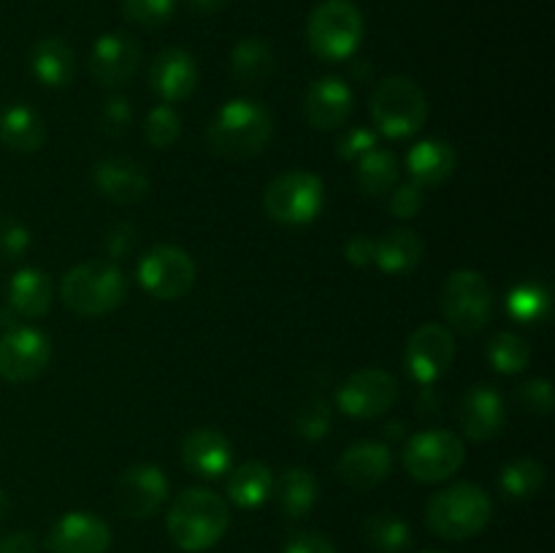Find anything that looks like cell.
I'll list each match as a JSON object with an SVG mask.
<instances>
[{
    "instance_id": "cell-34",
    "label": "cell",
    "mask_w": 555,
    "mask_h": 553,
    "mask_svg": "<svg viewBox=\"0 0 555 553\" xmlns=\"http://www.w3.org/2000/svg\"><path fill=\"white\" fill-rule=\"evenodd\" d=\"M499 483L507 499H531L545 486V466L537 459H518L504 466Z\"/></svg>"
},
{
    "instance_id": "cell-13",
    "label": "cell",
    "mask_w": 555,
    "mask_h": 553,
    "mask_svg": "<svg viewBox=\"0 0 555 553\" xmlns=\"http://www.w3.org/2000/svg\"><path fill=\"white\" fill-rule=\"evenodd\" d=\"M168 477L155 464H133L119 475L114 502L125 518H152L166 504Z\"/></svg>"
},
{
    "instance_id": "cell-2",
    "label": "cell",
    "mask_w": 555,
    "mask_h": 553,
    "mask_svg": "<svg viewBox=\"0 0 555 553\" xmlns=\"http://www.w3.org/2000/svg\"><path fill=\"white\" fill-rule=\"evenodd\" d=\"M231 524L228 504L209 488H188L168 510V535L182 551L201 553L215 548Z\"/></svg>"
},
{
    "instance_id": "cell-28",
    "label": "cell",
    "mask_w": 555,
    "mask_h": 553,
    "mask_svg": "<svg viewBox=\"0 0 555 553\" xmlns=\"http://www.w3.org/2000/svg\"><path fill=\"white\" fill-rule=\"evenodd\" d=\"M276 68L274 52L263 38H242L231 52V74L242 87H260Z\"/></svg>"
},
{
    "instance_id": "cell-9",
    "label": "cell",
    "mask_w": 555,
    "mask_h": 553,
    "mask_svg": "<svg viewBox=\"0 0 555 553\" xmlns=\"http://www.w3.org/2000/svg\"><path fill=\"white\" fill-rule=\"evenodd\" d=\"M491 309L493 293L480 271L461 269L450 274L442 293V312L455 331L477 334L480 329H486Z\"/></svg>"
},
{
    "instance_id": "cell-11",
    "label": "cell",
    "mask_w": 555,
    "mask_h": 553,
    "mask_svg": "<svg viewBox=\"0 0 555 553\" xmlns=\"http://www.w3.org/2000/svg\"><path fill=\"white\" fill-rule=\"evenodd\" d=\"M399 399V383L385 369H361L341 383L336 404L350 417L385 415Z\"/></svg>"
},
{
    "instance_id": "cell-10",
    "label": "cell",
    "mask_w": 555,
    "mask_h": 553,
    "mask_svg": "<svg viewBox=\"0 0 555 553\" xmlns=\"http://www.w3.org/2000/svg\"><path fill=\"white\" fill-rule=\"evenodd\" d=\"M195 276H198L195 260L173 244H157L139 263L141 287L160 301H177L188 296L195 285Z\"/></svg>"
},
{
    "instance_id": "cell-19",
    "label": "cell",
    "mask_w": 555,
    "mask_h": 553,
    "mask_svg": "<svg viewBox=\"0 0 555 553\" xmlns=\"http://www.w3.org/2000/svg\"><path fill=\"white\" fill-rule=\"evenodd\" d=\"M390 466H393V455H390L388 445L363 439V442L350 445L341 453L336 470H339V477L347 486L369 491V488H377L390 475Z\"/></svg>"
},
{
    "instance_id": "cell-14",
    "label": "cell",
    "mask_w": 555,
    "mask_h": 553,
    "mask_svg": "<svg viewBox=\"0 0 555 553\" xmlns=\"http://www.w3.org/2000/svg\"><path fill=\"white\" fill-rule=\"evenodd\" d=\"M455 358V339L442 323H426L410 336L404 350V363L412 380L431 385L442 377Z\"/></svg>"
},
{
    "instance_id": "cell-23",
    "label": "cell",
    "mask_w": 555,
    "mask_h": 553,
    "mask_svg": "<svg viewBox=\"0 0 555 553\" xmlns=\"http://www.w3.org/2000/svg\"><path fill=\"white\" fill-rule=\"evenodd\" d=\"M455 163H459L455 150L442 139L421 141L406 155V168L421 188H437V184L448 182L455 171Z\"/></svg>"
},
{
    "instance_id": "cell-16",
    "label": "cell",
    "mask_w": 555,
    "mask_h": 553,
    "mask_svg": "<svg viewBox=\"0 0 555 553\" xmlns=\"http://www.w3.org/2000/svg\"><path fill=\"white\" fill-rule=\"evenodd\" d=\"M112 545V529L92 513H68L52 526L47 548L52 553H106Z\"/></svg>"
},
{
    "instance_id": "cell-26",
    "label": "cell",
    "mask_w": 555,
    "mask_h": 553,
    "mask_svg": "<svg viewBox=\"0 0 555 553\" xmlns=\"http://www.w3.org/2000/svg\"><path fill=\"white\" fill-rule=\"evenodd\" d=\"M423 260V242L410 228H393L374 244V263L388 274H406Z\"/></svg>"
},
{
    "instance_id": "cell-3",
    "label": "cell",
    "mask_w": 555,
    "mask_h": 553,
    "mask_svg": "<svg viewBox=\"0 0 555 553\" xmlns=\"http://www.w3.org/2000/svg\"><path fill=\"white\" fill-rule=\"evenodd\" d=\"M60 293L70 312L81 314V318H98L125 301L128 280H125L122 269L108 260H87V263L74 266L63 276Z\"/></svg>"
},
{
    "instance_id": "cell-18",
    "label": "cell",
    "mask_w": 555,
    "mask_h": 553,
    "mask_svg": "<svg viewBox=\"0 0 555 553\" xmlns=\"http://www.w3.org/2000/svg\"><path fill=\"white\" fill-rule=\"evenodd\" d=\"M92 182L103 198L114 204H133L150 190V177L133 157H106L92 168Z\"/></svg>"
},
{
    "instance_id": "cell-8",
    "label": "cell",
    "mask_w": 555,
    "mask_h": 553,
    "mask_svg": "<svg viewBox=\"0 0 555 553\" xmlns=\"http://www.w3.org/2000/svg\"><path fill=\"white\" fill-rule=\"evenodd\" d=\"M466 459L464 439L448 428L421 432L406 442L404 466L415 480L442 483L461 470Z\"/></svg>"
},
{
    "instance_id": "cell-27",
    "label": "cell",
    "mask_w": 555,
    "mask_h": 553,
    "mask_svg": "<svg viewBox=\"0 0 555 553\" xmlns=\"http://www.w3.org/2000/svg\"><path fill=\"white\" fill-rule=\"evenodd\" d=\"M47 141V125L33 108L9 106L0 112V144L14 152H36Z\"/></svg>"
},
{
    "instance_id": "cell-46",
    "label": "cell",
    "mask_w": 555,
    "mask_h": 553,
    "mask_svg": "<svg viewBox=\"0 0 555 553\" xmlns=\"http://www.w3.org/2000/svg\"><path fill=\"white\" fill-rule=\"evenodd\" d=\"M374 244L377 242H374L372 236H366V233H356L345 247L347 260H350L352 266H358V269L374 263Z\"/></svg>"
},
{
    "instance_id": "cell-37",
    "label": "cell",
    "mask_w": 555,
    "mask_h": 553,
    "mask_svg": "<svg viewBox=\"0 0 555 553\" xmlns=\"http://www.w3.org/2000/svg\"><path fill=\"white\" fill-rule=\"evenodd\" d=\"M331 417H334V412H331L328 401L314 396V399L304 401V404L298 407L296 417H293V428H296L298 437L314 442V439H323L325 434H328Z\"/></svg>"
},
{
    "instance_id": "cell-47",
    "label": "cell",
    "mask_w": 555,
    "mask_h": 553,
    "mask_svg": "<svg viewBox=\"0 0 555 553\" xmlns=\"http://www.w3.org/2000/svg\"><path fill=\"white\" fill-rule=\"evenodd\" d=\"M0 553H38V542L30 531H11L0 537Z\"/></svg>"
},
{
    "instance_id": "cell-5",
    "label": "cell",
    "mask_w": 555,
    "mask_h": 553,
    "mask_svg": "<svg viewBox=\"0 0 555 553\" xmlns=\"http://www.w3.org/2000/svg\"><path fill=\"white\" fill-rule=\"evenodd\" d=\"M363 38V16L350 0H325L312 11L307 25L309 49L320 60H347Z\"/></svg>"
},
{
    "instance_id": "cell-30",
    "label": "cell",
    "mask_w": 555,
    "mask_h": 553,
    "mask_svg": "<svg viewBox=\"0 0 555 553\" xmlns=\"http://www.w3.org/2000/svg\"><path fill=\"white\" fill-rule=\"evenodd\" d=\"M271 491H274V472L263 461H247L228 480V497L244 510H255L269 502Z\"/></svg>"
},
{
    "instance_id": "cell-36",
    "label": "cell",
    "mask_w": 555,
    "mask_h": 553,
    "mask_svg": "<svg viewBox=\"0 0 555 553\" xmlns=\"http://www.w3.org/2000/svg\"><path fill=\"white\" fill-rule=\"evenodd\" d=\"M144 136L155 150H168V146L177 144L179 136H182V117H179L168 103H160V106L152 108L150 117H146Z\"/></svg>"
},
{
    "instance_id": "cell-51",
    "label": "cell",
    "mask_w": 555,
    "mask_h": 553,
    "mask_svg": "<svg viewBox=\"0 0 555 553\" xmlns=\"http://www.w3.org/2000/svg\"><path fill=\"white\" fill-rule=\"evenodd\" d=\"M426 553H437V551H426Z\"/></svg>"
},
{
    "instance_id": "cell-4",
    "label": "cell",
    "mask_w": 555,
    "mask_h": 553,
    "mask_svg": "<svg viewBox=\"0 0 555 553\" xmlns=\"http://www.w3.org/2000/svg\"><path fill=\"white\" fill-rule=\"evenodd\" d=\"M493 504L475 483H455L437 491L428 502L426 520L444 540H469L491 524Z\"/></svg>"
},
{
    "instance_id": "cell-44",
    "label": "cell",
    "mask_w": 555,
    "mask_h": 553,
    "mask_svg": "<svg viewBox=\"0 0 555 553\" xmlns=\"http://www.w3.org/2000/svg\"><path fill=\"white\" fill-rule=\"evenodd\" d=\"M135 239L139 236H135L133 222H117V226L106 233V239H103V247H106L108 258H128L135 249Z\"/></svg>"
},
{
    "instance_id": "cell-45",
    "label": "cell",
    "mask_w": 555,
    "mask_h": 553,
    "mask_svg": "<svg viewBox=\"0 0 555 553\" xmlns=\"http://www.w3.org/2000/svg\"><path fill=\"white\" fill-rule=\"evenodd\" d=\"M285 553H339L328 537L318 535V531H298L287 540Z\"/></svg>"
},
{
    "instance_id": "cell-41",
    "label": "cell",
    "mask_w": 555,
    "mask_h": 553,
    "mask_svg": "<svg viewBox=\"0 0 555 553\" xmlns=\"http://www.w3.org/2000/svg\"><path fill=\"white\" fill-rule=\"evenodd\" d=\"M372 150H377V133H372V130L366 128L347 130V133L336 141V155H339L341 160L350 163L361 160V157Z\"/></svg>"
},
{
    "instance_id": "cell-17",
    "label": "cell",
    "mask_w": 555,
    "mask_h": 553,
    "mask_svg": "<svg viewBox=\"0 0 555 553\" xmlns=\"http://www.w3.org/2000/svg\"><path fill=\"white\" fill-rule=\"evenodd\" d=\"M150 85L166 103L184 101L198 87V65L184 49H163L150 65Z\"/></svg>"
},
{
    "instance_id": "cell-38",
    "label": "cell",
    "mask_w": 555,
    "mask_h": 553,
    "mask_svg": "<svg viewBox=\"0 0 555 553\" xmlns=\"http://www.w3.org/2000/svg\"><path fill=\"white\" fill-rule=\"evenodd\" d=\"M177 11V0H122L125 20L133 25L155 30V27L166 25Z\"/></svg>"
},
{
    "instance_id": "cell-22",
    "label": "cell",
    "mask_w": 555,
    "mask_h": 553,
    "mask_svg": "<svg viewBox=\"0 0 555 553\" xmlns=\"http://www.w3.org/2000/svg\"><path fill=\"white\" fill-rule=\"evenodd\" d=\"M507 421L504 399L488 385H477L461 401V428L475 442H488L496 437Z\"/></svg>"
},
{
    "instance_id": "cell-48",
    "label": "cell",
    "mask_w": 555,
    "mask_h": 553,
    "mask_svg": "<svg viewBox=\"0 0 555 553\" xmlns=\"http://www.w3.org/2000/svg\"><path fill=\"white\" fill-rule=\"evenodd\" d=\"M190 9L198 11V14H217V11L225 9L228 0H188Z\"/></svg>"
},
{
    "instance_id": "cell-39",
    "label": "cell",
    "mask_w": 555,
    "mask_h": 553,
    "mask_svg": "<svg viewBox=\"0 0 555 553\" xmlns=\"http://www.w3.org/2000/svg\"><path fill=\"white\" fill-rule=\"evenodd\" d=\"M27 247H30V231L14 217H3L0 220V260L14 263L27 253Z\"/></svg>"
},
{
    "instance_id": "cell-15",
    "label": "cell",
    "mask_w": 555,
    "mask_h": 553,
    "mask_svg": "<svg viewBox=\"0 0 555 553\" xmlns=\"http://www.w3.org/2000/svg\"><path fill=\"white\" fill-rule=\"evenodd\" d=\"M141 65V47L128 33H106L90 52V74L103 87H122Z\"/></svg>"
},
{
    "instance_id": "cell-33",
    "label": "cell",
    "mask_w": 555,
    "mask_h": 553,
    "mask_svg": "<svg viewBox=\"0 0 555 553\" xmlns=\"http://www.w3.org/2000/svg\"><path fill=\"white\" fill-rule=\"evenodd\" d=\"M488 361L496 372L502 374H518L529 366L531 347L524 336L513 334V331H499L491 342H488Z\"/></svg>"
},
{
    "instance_id": "cell-25",
    "label": "cell",
    "mask_w": 555,
    "mask_h": 553,
    "mask_svg": "<svg viewBox=\"0 0 555 553\" xmlns=\"http://www.w3.org/2000/svg\"><path fill=\"white\" fill-rule=\"evenodd\" d=\"M30 70L41 85L68 87L76 76V54L63 38H41L30 49Z\"/></svg>"
},
{
    "instance_id": "cell-49",
    "label": "cell",
    "mask_w": 555,
    "mask_h": 553,
    "mask_svg": "<svg viewBox=\"0 0 555 553\" xmlns=\"http://www.w3.org/2000/svg\"><path fill=\"white\" fill-rule=\"evenodd\" d=\"M9 507H11L9 497H5V491H3V488H0V524H3L5 515H9Z\"/></svg>"
},
{
    "instance_id": "cell-42",
    "label": "cell",
    "mask_w": 555,
    "mask_h": 553,
    "mask_svg": "<svg viewBox=\"0 0 555 553\" xmlns=\"http://www.w3.org/2000/svg\"><path fill=\"white\" fill-rule=\"evenodd\" d=\"M520 404L534 415H551L553 412V385L551 380L534 377L520 388Z\"/></svg>"
},
{
    "instance_id": "cell-24",
    "label": "cell",
    "mask_w": 555,
    "mask_h": 553,
    "mask_svg": "<svg viewBox=\"0 0 555 553\" xmlns=\"http://www.w3.org/2000/svg\"><path fill=\"white\" fill-rule=\"evenodd\" d=\"M54 301V285L47 271L20 269L9 282V307L22 318H43Z\"/></svg>"
},
{
    "instance_id": "cell-50",
    "label": "cell",
    "mask_w": 555,
    "mask_h": 553,
    "mask_svg": "<svg viewBox=\"0 0 555 553\" xmlns=\"http://www.w3.org/2000/svg\"><path fill=\"white\" fill-rule=\"evenodd\" d=\"M399 428H401V423H390V426H388L390 437H399Z\"/></svg>"
},
{
    "instance_id": "cell-29",
    "label": "cell",
    "mask_w": 555,
    "mask_h": 553,
    "mask_svg": "<svg viewBox=\"0 0 555 553\" xmlns=\"http://www.w3.org/2000/svg\"><path fill=\"white\" fill-rule=\"evenodd\" d=\"M271 493L276 497V504H280L287 518H304V515L312 513L320 488L312 472L301 470V466H291V470L276 477Z\"/></svg>"
},
{
    "instance_id": "cell-31",
    "label": "cell",
    "mask_w": 555,
    "mask_h": 553,
    "mask_svg": "<svg viewBox=\"0 0 555 553\" xmlns=\"http://www.w3.org/2000/svg\"><path fill=\"white\" fill-rule=\"evenodd\" d=\"M356 182L366 195H385L399 182V160L388 150H372L356 160Z\"/></svg>"
},
{
    "instance_id": "cell-7",
    "label": "cell",
    "mask_w": 555,
    "mask_h": 553,
    "mask_svg": "<svg viewBox=\"0 0 555 553\" xmlns=\"http://www.w3.org/2000/svg\"><path fill=\"white\" fill-rule=\"evenodd\" d=\"M325 201L323 179L309 171H287L280 173L274 182L266 188L263 206L269 217L285 226H304L320 215Z\"/></svg>"
},
{
    "instance_id": "cell-20",
    "label": "cell",
    "mask_w": 555,
    "mask_h": 553,
    "mask_svg": "<svg viewBox=\"0 0 555 553\" xmlns=\"http://www.w3.org/2000/svg\"><path fill=\"white\" fill-rule=\"evenodd\" d=\"M304 112L314 128H339L352 112V90L336 76H323V79L309 85L307 98H304Z\"/></svg>"
},
{
    "instance_id": "cell-1",
    "label": "cell",
    "mask_w": 555,
    "mask_h": 553,
    "mask_svg": "<svg viewBox=\"0 0 555 553\" xmlns=\"http://www.w3.org/2000/svg\"><path fill=\"white\" fill-rule=\"evenodd\" d=\"M274 133V119L263 103L253 98L228 101L206 128V141L211 152L231 160H244L266 150Z\"/></svg>"
},
{
    "instance_id": "cell-40",
    "label": "cell",
    "mask_w": 555,
    "mask_h": 553,
    "mask_svg": "<svg viewBox=\"0 0 555 553\" xmlns=\"http://www.w3.org/2000/svg\"><path fill=\"white\" fill-rule=\"evenodd\" d=\"M130 125H133V108H130L128 98H122V95L108 98L101 108L103 133L122 136V133H128Z\"/></svg>"
},
{
    "instance_id": "cell-6",
    "label": "cell",
    "mask_w": 555,
    "mask_h": 553,
    "mask_svg": "<svg viewBox=\"0 0 555 553\" xmlns=\"http://www.w3.org/2000/svg\"><path fill=\"white\" fill-rule=\"evenodd\" d=\"M426 117V92L410 76H390L374 90L372 119L390 139H406V136L417 133Z\"/></svg>"
},
{
    "instance_id": "cell-21",
    "label": "cell",
    "mask_w": 555,
    "mask_h": 553,
    "mask_svg": "<svg viewBox=\"0 0 555 553\" xmlns=\"http://www.w3.org/2000/svg\"><path fill=\"white\" fill-rule=\"evenodd\" d=\"M182 461L198 477L225 475L233 461L231 439L217 428H195L184 437Z\"/></svg>"
},
{
    "instance_id": "cell-12",
    "label": "cell",
    "mask_w": 555,
    "mask_h": 553,
    "mask_svg": "<svg viewBox=\"0 0 555 553\" xmlns=\"http://www.w3.org/2000/svg\"><path fill=\"white\" fill-rule=\"evenodd\" d=\"M52 358V342L38 329H11L0 336V377L9 383H33Z\"/></svg>"
},
{
    "instance_id": "cell-35",
    "label": "cell",
    "mask_w": 555,
    "mask_h": 553,
    "mask_svg": "<svg viewBox=\"0 0 555 553\" xmlns=\"http://www.w3.org/2000/svg\"><path fill=\"white\" fill-rule=\"evenodd\" d=\"M507 309L518 323H542V320L551 318V293L537 282H526V285L509 291Z\"/></svg>"
},
{
    "instance_id": "cell-43",
    "label": "cell",
    "mask_w": 555,
    "mask_h": 553,
    "mask_svg": "<svg viewBox=\"0 0 555 553\" xmlns=\"http://www.w3.org/2000/svg\"><path fill=\"white\" fill-rule=\"evenodd\" d=\"M423 204H426V195H423L421 184L415 182L401 184V188H396L393 195H390V211H393L396 217H404V220L415 217L417 211L423 209Z\"/></svg>"
},
{
    "instance_id": "cell-32",
    "label": "cell",
    "mask_w": 555,
    "mask_h": 553,
    "mask_svg": "<svg viewBox=\"0 0 555 553\" xmlns=\"http://www.w3.org/2000/svg\"><path fill=\"white\" fill-rule=\"evenodd\" d=\"M363 537L377 553H404L412 545L410 524L393 513L369 515L363 524Z\"/></svg>"
}]
</instances>
